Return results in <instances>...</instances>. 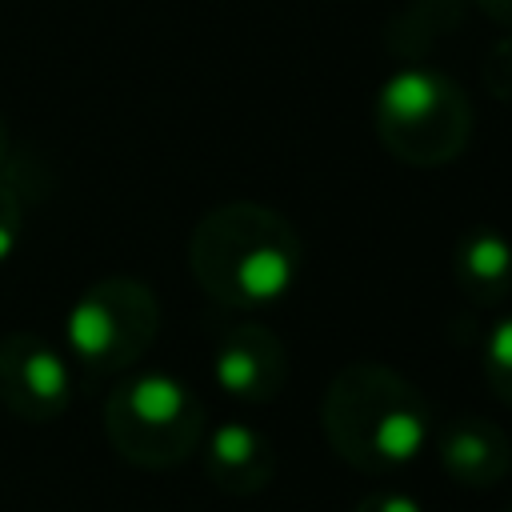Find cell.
Instances as JSON below:
<instances>
[{"label": "cell", "mask_w": 512, "mask_h": 512, "mask_svg": "<svg viewBox=\"0 0 512 512\" xmlns=\"http://www.w3.org/2000/svg\"><path fill=\"white\" fill-rule=\"evenodd\" d=\"M304 244L296 224L256 200H228L204 212L188 236L196 284L224 308H268L300 276Z\"/></svg>", "instance_id": "6da1fadb"}, {"label": "cell", "mask_w": 512, "mask_h": 512, "mask_svg": "<svg viewBox=\"0 0 512 512\" xmlns=\"http://www.w3.org/2000/svg\"><path fill=\"white\" fill-rule=\"evenodd\" d=\"M320 424L332 452L368 476L408 468L432 436L424 392L380 360H356L332 376L320 400Z\"/></svg>", "instance_id": "7a4b0ae2"}, {"label": "cell", "mask_w": 512, "mask_h": 512, "mask_svg": "<svg viewBox=\"0 0 512 512\" xmlns=\"http://www.w3.org/2000/svg\"><path fill=\"white\" fill-rule=\"evenodd\" d=\"M372 124L396 160L436 168L464 152L472 136V100L452 76L428 64H404L376 88Z\"/></svg>", "instance_id": "3957f363"}, {"label": "cell", "mask_w": 512, "mask_h": 512, "mask_svg": "<svg viewBox=\"0 0 512 512\" xmlns=\"http://www.w3.org/2000/svg\"><path fill=\"white\" fill-rule=\"evenodd\" d=\"M104 436L120 460L164 472L200 448L204 404L184 380L168 372H136L108 392Z\"/></svg>", "instance_id": "277c9868"}, {"label": "cell", "mask_w": 512, "mask_h": 512, "mask_svg": "<svg viewBox=\"0 0 512 512\" xmlns=\"http://www.w3.org/2000/svg\"><path fill=\"white\" fill-rule=\"evenodd\" d=\"M160 332V300L136 276L92 280L64 316V344L88 376L128 372Z\"/></svg>", "instance_id": "5b68a950"}, {"label": "cell", "mask_w": 512, "mask_h": 512, "mask_svg": "<svg viewBox=\"0 0 512 512\" xmlns=\"http://www.w3.org/2000/svg\"><path fill=\"white\" fill-rule=\"evenodd\" d=\"M72 400L68 360L36 332L0 336V404L28 424L56 420Z\"/></svg>", "instance_id": "8992f818"}, {"label": "cell", "mask_w": 512, "mask_h": 512, "mask_svg": "<svg viewBox=\"0 0 512 512\" xmlns=\"http://www.w3.org/2000/svg\"><path fill=\"white\" fill-rule=\"evenodd\" d=\"M212 376L240 404H272L288 384V348L256 320L232 324L212 348Z\"/></svg>", "instance_id": "52a82bcc"}, {"label": "cell", "mask_w": 512, "mask_h": 512, "mask_svg": "<svg viewBox=\"0 0 512 512\" xmlns=\"http://www.w3.org/2000/svg\"><path fill=\"white\" fill-rule=\"evenodd\" d=\"M436 460L464 488H492L512 472V440L488 416H452L436 432Z\"/></svg>", "instance_id": "ba28073f"}, {"label": "cell", "mask_w": 512, "mask_h": 512, "mask_svg": "<svg viewBox=\"0 0 512 512\" xmlns=\"http://www.w3.org/2000/svg\"><path fill=\"white\" fill-rule=\"evenodd\" d=\"M204 472L228 496H256L276 476V448L260 428L224 420L204 436Z\"/></svg>", "instance_id": "9c48e42d"}, {"label": "cell", "mask_w": 512, "mask_h": 512, "mask_svg": "<svg viewBox=\"0 0 512 512\" xmlns=\"http://www.w3.org/2000/svg\"><path fill=\"white\" fill-rule=\"evenodd\" d=\"M452 280L468 304H500L512 292V240L492 224L468 228L452 252Z\"/></svg>", "instance_id": "30bf717a"}, {"label": "cell", "mask_w": 512, "mask_h": 512, "mask_svg": "<svg viewBox=\"0 0 512 512\" xmlns=\"http://www.w3.org/2000/svg\"><path fill=\"white\" fill-rule=\"evenodd\" d=\"M464 4L468 0H404V8L388 20L384 28V44L388 52H396L400 60H420L428 56V48L448 32L460 28L464 20Z\"/></svg>", "instance_id": "8fae6325"}, {"label": "cell", "mask_w": 512, "mask_h": 512, "mask_svg": "<svg viewBox=\"0 0 512 512\" xmlns=\"http://www.w3.org/2000/svg\"><path fill=\"white\" fill-rule=\"evenodd\" d=\"M480 368H484V380H488L492 396L512 408V316H504L488 328Z\"/></svg>", "instance_id": "7c38bea8"}, {"label": "cell", "mask_w": 512, "mask_h": 512, "mask_svg": "<svg viewBox=\"0 0 512 512\" xmlns=\"http://www.w3.org/2000/svg\"><path fill=\"white\" fill-rule=\"evenodd\" d=\"M20 232H24V196L0 176V264L16 252Z\"/></svg>", "instance_id": "4fadbf2b"}, {"label": "cell", "mask_w": 512, "mask_h": 512, "mask_svg": "<svg viewBox=\"0 0 512 512\" xmlns=\"http://www.w3.org/2000/svg\"><path fill=\"white\" fill-rule=\"evenodd\" d=\"M484 88L496 100H512V32H504L484 56Z\"/></svg>", "instance_id": "5bb4252c"}, {"label": "cell", "mask_w": 512, "mask_h": 512, "mask_svg": "<svg viewBox=\"0 0 512 512\" xmlns=\"http://www.w3.org/2000/svg\"><path fill=\"white\" fill-rule=\"evenodd\" d=\"M352 512H424V504L400 488H380V492H368L356 500Z\"/></svg>", "instance_id": "9a60e30c"}, {"label": "cell", "mask_w": 512, "mask_h": 512, "mask_svg": "<svg viewBox=\"0 0 512 512\" xmlns=\"http://www.w3.org/2000/svg\"><path fill=\"white\" fill-rule=\"evenodd\" d=\"M476 4H480V12H484L488 20H496L500 28L512 32V0H476Z\"/></svg>", "instance_id": "2e32d148"}, {"label": "cell", "mask_w": 512, "mask_h": 512, "mask_svg": "<svg viewBox=\"0 0 512 512\" xmlns=\"http://www.w3.org/2000/svg\"><path fill=\"white\" fill-rule=\"evenodd\" d=\"M4 156H8V124L0 116V164H4Z\"/></svg>", "instance_id": "e0dca14e"}, {"label": "cell", "mask_w": 512, "mask_h": 512, "mask_svg": "<svg viewBox=\"0 0 512 512\" xmlns=\"http://www.w3.org/2000/svg\"><path fill=\"white\" fill-rule=\"evenodd\" d=\"M504 512H512V504H504Z\"/></svg>", "instance_id": "ac0fdd59"}]
</instances>
